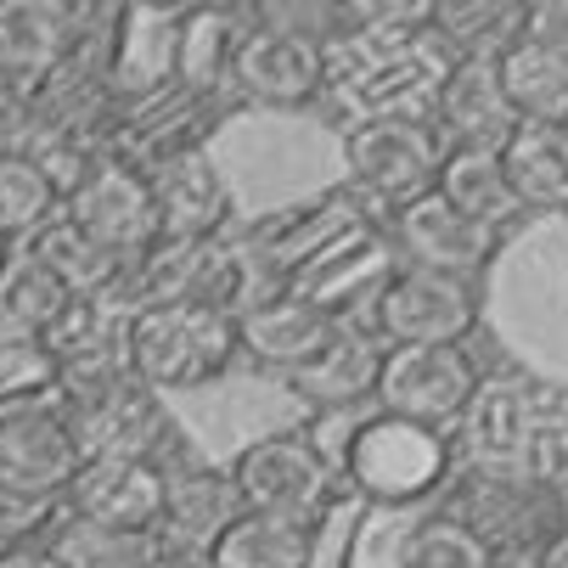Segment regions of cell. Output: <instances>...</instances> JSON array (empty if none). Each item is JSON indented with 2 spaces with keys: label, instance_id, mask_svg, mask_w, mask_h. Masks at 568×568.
Returning <instances> with one entry per match:
<instances>
[{
  "label": "cell",
  "instance_id": "1",
  "mask_svg": "<svg viewBox=\"0 0 568 568\" xmlns=\"http://www.w3.org/2000/svg\"><path fill=\"white\" fill-rule=\"evenodd\" d=\"M462 462L524 467L568 490V394L529 372H490L450 434Z\"/></svg>",
  "mask_w": 568,
  "mask_h": 568
},
{
  "label": "cell",
  "instance_id": "2",
  "mask_svg": "<svg viewBox=\"0 0 568 568\" xmlns=\"http://www.w3.org/2000/svg\"><path fill=\"white\" fill-rule=\"evenodd\" d=\"M57 405H62L68 434L79 445V462H146L164 473L192 462L181 423L170 417V399L152 394L135 372L62 383Z\"/></svg>",
  "mask_w": 568,
  "mask_h": 568
},
{
  "label": "cell",
  "instance_id": "3",
  "mask_svg": "<svg viewBox=\"0 0 568 568\" xmlns=\"http://www.w3.org/2000/svg\"><path fill=\"white\" fill-rule=\"evenodd\" d=\"M450 513L496 568H535L540 551L568 529V490L524 473V467H478L456 462L450 473Z\"/></svg>",
  "mask_w": 568,
  "mask_h": 568
},
{
  "label": "cell",
  "instance_id": "4",
  "mask_svg": "<svg viewBox=\"0 0 568 568\" xmlns=\"http://www.w3.org/2000/svg\"><path fill=\"white\" fill-rule=\"evenodd\" d=\"M242 361L236 315L214 304H141L130 315V372L152 394H197Z\"/></svg>",
  "mask_w": 568,
  "mask_h": 568
},
{
  "label": "cell",
  "instance_id": "5",
  "mask_svg": "<svg viewBox=\"0 0 568 568\" xmlns=\"http://www.w3.org/2000/svg\"><path fill=\"white\" fill-rule=\"evenodd\" d=\"M450 473H456L450 434L399 423L383 412L355 423V434L344 439V478L372 507H417L434 490H445Z\"/></svg>",
  "mask_w": 568,
  "mask_h": 568
},
{
  "label": "cell",
  "instance_id": "6",
  "mask_svg": "<svg viewBox=\"0 0 568 568\" xmlns=\"http://www.w3.org/2000/svg\"><path fill=\"white\" fill-rule=\"evenodd\" d=\"M445 164V135L423 113H372L355 130H344V175L349 197H366L383 209V220L405 203L434 192Z\"/></svg>",
  "mask_w": 568,
  "mask_h": 568
},
{
  "label": "cell",
  "instance_id": "7",
  "mask_svg": "<svg viewBox=\"0 0 568 568\" xmlns=\"http://www.w3.org/2000/svg\"><path fill=\"white\" fill-rule=\"evenodd\" d=\"M478 383L484 377H478V361L467 344H388L372 405L383 417L417 423L434 434H456Z\"/></svg>",
  "mask_w": 568,
  "mask_h": 568
},
{
  "label": "cell",
  "instance_id": "8",
  "mask_svg": "<svg viewBox=\"0 0 568 568\" xmlns=\"http://www.w3.org/2000/svg\"><path fill=\"white\" fill-rule=\"evenodd\" d=\"M231 484L242 496V513L271 518H327L333 507V462L304 434H260L231 456Z\"/></svg>",
  "mask_w": 568,
  "mask_h": 568
},
{
  "label": "cell",
  "instance_id": "9",
  "mask_svg": "<svg viewBox=\"0 0 568 568\" xmlns=\"http://www.w3.org/2000/svg\"><path fill=\"white\" fill-rule=\"evenodd\" d=\"M225 79L236 85L242 102L293 113V108H310L327 91L333 62H327V45H315V40H304V34L271 23V18H254L248 29H236Z\"/></svg>",
  "mask_w": 568,
  "mask_h": 568
},
{
  "label": "cell",
  "instance_id": "10",
  "mask_svg": "<svg viewBox=\"0 0 568 568\" xmlns=\"http://www.w3.org/2000/svg\"><path fill=\"white\" fill-rule=\"evenodd\" d=\"M478 327V287L417 265H394L372 293V333L383 344H467Z\"/></svg>",
  "mask_w": 568,
  "mask_h": 568
},
{
  "label": "cell",
  "instance_id": "11",
  "mask_svg": "<svg viewBox=\"0 0 568 568\" xmlns=\"http://www.w3.org/2000/svg\"><path fill=\"white\" fill-rule=\"evenodd\" d=\"M242 518V496L225 467L192 456L164 473V507H158L152 540L164 562H209V551L225 540V529Z\"/></svg>",
  "mask_w": 568,
  "mask_h": 568
},
{
  "label": "cell",
  "instance_id": "12",
  "mask_svg": "<svg viewBox=\"0 0 568 568\" xmlns=\"http://www.w3.org/2000/svg\"><path fill=\"white\" fill-rule=\"evenodd\" d=\"M349 327V315L327 310L321 298H310L304 287H276L260 293L248 310H236V349L265 372H304L321 349Z\"/></svg>",
  "mask_w": 568,
  "mask_h": 568
},
{
  "label": "cell",
  "instance_id": "13",
  "mask_svg": "<svg viewBox=\"0 0 568 568\" xmlns=\"http://www.w3.org/2000/svg\"><path fill=\"white\" fill-rule=\"evenodd\" d=\"M383 225H388V242L405 254V265L450 276V282H467V287H478V276H490V265L501 254V236L473 225L467 214H456L439 192L394 209Z\"/></svg>",
  "mask_w": 568,
  "mask_h": 568
},
{
  "label": "cell",
  "instance_id": "14",
  "mask_svg": "<svg viewBox=\"0 0 568 568\" xmlns=\"http://www.w3.org/2000/svg\"><path fill=\"white\" fill-rule=\"evenodd\" d=\"M62 220L79 225L91 242H102L119 260H141L158 242L152 181L135 164H119V158H102V164L62 197Z\"/></svg>",
  "mask_w": 568,
  "mask_h": 568
},
{
  "label": "cell",
  "instance_id": "15",
  "mask_svg": "<svg viewBox=\"0 0 568 568\" xmlns=\"http://www.w3.org/2000/svg\"><path fill=\"white\" fill-rule=\"evenodd\" d=\"M152 181V203H158V242H225L231 220H236V197L231 181L220 175V164L203 152H181L164 164L141 170Z\"/></svg>",
  "mask_w": 568,
  "mask_h": 568
},
{
  "label": "cell",
  "instance_id": "16",
  "mask_svg": "<svg viewBox=\"0 0 568 568\" xmlns=\"http://www.w3.org/2000/svg\"><path fill=\"white\" fill-rule=\"evenodd\" d=\"M102 12L97 7H62V0H0V73L40 91L79 51V40L97 29Z\"/></svg>",
  "mask_w": 568,
  "mask_h": 568
},
{
  "label": "cell",
  "instance_id": "17",
  "mask_svg": "<svg viewBox=\"0 0 568 568\" xmlns=\"http://www.w3.org/2000/svg\"><path fill=\"white\" fill-rule=\"evenodd\" d=\"M73 473H79V445L68 434V417L57 399L0 412V484L62 507Z\"/></svg>",
  "mask_w": 568,
  "mask_h": 568
},
{
  "label": "cell",
  "instance_id": "18",
  "mask_svg": "<svg viewBox=\"0 0 568 568\" xmlns=\"http://www.w3.org/2000/svg\"><path fill=\"white\" fill-rule=\"evenodd\" d=\"M158 507H164V467L146 462H79L62 496L68 524L119 529V535H152Z\"/></svg>",
  "mask_w": 568,
  "mask_h": 568
},
{
  "label": "cell",
  "instance_id": "19",
  "mask_svg": "<svg viewBox=\"0 0 568 568\" xmlns=\"http://www.w3.org/2000/svg\"><path fill=\"white\" fill-rule=\"evenodd\" d=\"M130 315L135 310L124 298H68L40 333L45 355L57 361V388L79 377L130 372Z\"/></svg>",
  "mask_w": 568,
  "mask_h": 568
},
{
  "label": "cell",
  "instance_id": "20",
  "mask_svg": "<svg viewBox=\"0 0 568 568\" xmlns=\"http://www.w3.org/2000/svg\"><path fill=\"white\" fill-rule=\"evenodd\" d=\"M423 119L445 135V146H501L518 124L496 62H450Z\"/></svg>",
  "mask_w": 568,
  "mask_h": 568
},
{
  "label": "cell",
  "instance_id": "21",
  "mask_svg": "<svg viewBox=\"0 0 568 568\" xmlns=\"http://www.w3.org/2000/svg\"><path fill=\"white\" fill-rule=\"evenodd\" d=\"M383 338L366 333V327H344L327 349H321L304 372L287 377V388L315 405V412H349V405H366L377 394V372H383Z\"/></svg>",
  "mask_w": 568,
  "mask_h": 568
},
{
  "label": "cell",
  "instance_id": "22",
  "mask_svg": "<svg viewBox=\"0 0 568 568\" xmlns=\"http://www.w3.org/2000/svg\"><path fill=\"white\" fill-rule=\"evenodd\" d=\"M23 254H29L40 271H51V282H57L68 298H124V293H130V265H135V260L108 254L102 242H91L85 231L68 225V220H57V225H45L40 236H29ZM124 304H130V298H124Z\"/></svg>",
  "mask_w": 568,
  "mask_h": 568
},
{
  "label": "cell",
  "instance_id": "23",
  "mask_svg": "<svg viewBox=\"0 0 568 568\" xmlns=\"http://www.w3.org/2000/svg\"><path fill=\"white\" fill-rule=\"evenodd\" d=\"M524 214H568V124H513L496 146Z\"/></svg>",
  "mask_w": 568,
  "mask_h": 568
},
{
  "label": "cell",
  "instance_id": "24",
  "mask_svg": "<svg viewBox=\"0 0 568 568\" xmlns=\"http://www.w3.org/2000/svg\"><path fill=\"white\" fill-rule=\"evenodd\" d=\"M434 192H439L456 214H467L473 225L496 231V236H507V231L524 220V209H518V197H513V186H507V170H501V152H496V146H445V164H439Z\"/></svg>",
  "mask_w": 568,
  "mask_h": 568
},
{
  "label": "cell",
  "instance_id": "25",
  "mask_svg": "<svg viewBox=\"0 0 568 568\" xmlns=\"http://www.w3.org/2000/svg\"><path fill=\"white\" fill-rule=\"evenodd\" d=\"M321 518H271L242 513L225 540L209 551V568H315L321 551Z\"/></svg>",
  "mask_w": 568,
  "mask_h": 568
},
{
  "label": "cell",
  "instance_id": "26",
  "mask_svg": "<svg viewBox=\"0 0 568 568\" xmlns=\"http://www.w3.org/2000/svg\"><path fill=\"white\" fill-rule=\"evenodd\" d=\"M518 0H445L428 7V34L450 51V62H496L518 40Z\"/></svg>",
  "mask_w": 568,
  "mask_h": 568
},
{
  "label": "cell",
  "instance_id": "27",
  "mask_svg": "<svg viewBox=\"0 0 568 568\" xmlns=\"http://www.w3.org/2000/svg\"><path fill=\"white\" fill-rule=\"evenodd\" d=\"M496 73L524 124H568V51H540L513 40L496 57Z\"/></svg>",
  "mask_w": 568,
  "mask_h": 568
},
{
  "label": "cell",
  "instance_id": "28",
  "mask_svg": "<svg viewBox=\"0 0 568 568\" xmlns=\"http://www.w3.org/2000/svg\"><path fill=\"white\" fill-rule=\"evenodd\" d=\"M62 220V192L57 181L34 164L23 146H0V236L23 248L29 236Z\"/></svg>",
  "mask_w": 568,
  "mask_h": 568
},
{
  "label": "cell",
  "instance_id": "29",
  "mask_svg": "<svg viewBox=\"0 0 568 568\" xmlns=\"http://www.w3.org/2000/svg\"><path fill=\"white\" fill-rule=\"evenodd\" d=\"M62 304L68 293L51 282V271H40L23 248H12L7 271H0V338H40Z\"/></svg>",
  "mask_w": 568,
  "mask_h": 568
},
{
  "label": "cell",
  "instance_id": "30",
  "mask_svg": "<svg viewBox=\"0 0 568 568\" xmlns=\"http://www.w3.org/2000/svg\"><path fill=\"white\" fill-rule=\"evenodd\" d=\"M51 551L68 568H158L164 551H158L152 535H119V529H91V524H57Z\"/></svg>",
  "mask_w": 568,
  "mask_h": 568
},
{
  "label": "cell",
  "instance_id": "31",
  "mask_svg": "<svg viewBox=\"0 0 568 568\" xmlns=\"http://www.w3.org/2000/svg\"><path fill=\"white\" fill-rule=\"evenodd\" d=\"M57 399V361L40 338H0V412Z\"/></svg>",
  "mask_w": 568,
  "mask_h": 568
},
{
  "label": "cell",
  "instance_id": "32",
  "mask_svg": "<svg viewBox=\"0 0 568 568\" xmlns=\"http://www.w3.org/2000/svg\"><path fill=\"white\" fill-rule=\"evenodd\" d=\"M399 568H496V557L484 551L456 518H428L399 551Z\"/></svg>",
  "mask_w": 568,
  "mask_h": 568
},
{
  "label": "cell",
  "instance_id": "33",
  "mask_svg": "<svg viewBox=\"0 0 568 568\" xmlns=\"http://www.w3.org/2000/svg\"><path fill=\"white\" fill-rule=\"evenodd\" d=\"M57 524H62L57 501H40V496H23L12 484H0V557L23 551V546H51Z\"/></svg>",
  "mask_w": 568,
  "mask_h": 568
},
{
  "label": "cell",
  "instance_id": "34",
  "mask_svg": "<svg viewBox=\"0 0 568 568\" xmlns=\"http://www.w3.org/2000/svg\"><path fill=\"white\" fill-rule=\"evenodd\" d=\"M518 40L540 45V51H568V0H529Z\"/></svg>",
  "mask_w": 568,
  "mask_h": 568
},
{
  "label": "cell",
  "instance_id": "35",
  "mask_svg": "<svg viewBox=\"0 0 568 568\" xmlns=\"http://www.w3.org/2000/svg\"><path fill=\"white\" fill-rule=\"evenodd\" d=\"M0 568H68L51 546H23V551H7L0 557Z\"/></svg>",
  "mask_w": 568,
  "mask_h": 568
},
{
  "label": "cell",
  "instance_id": "36",
  "mask_svg": "<svg viewBox=\"0 0 568 568\" xmlns=\"http://www.w3.org/2000/svg\"><path fill=\"white\" fill-rule=\"evenodd\" d=\"M535 568H568V529H562V535L540 551V562H535Z\"/></svg>",
  "mask_w": 568,
  "mask_h": 568
},
{
  "label": "cell",
  "instance_id": "37",
  "mask_svg": "<svg viewBox=\"0 0 568 568\" xmlns=\"http://www.w3.org/2000/svg\"><path fill=\"white\" fill-rule=\"evenodd\" d=\"M7 260H12V242H7V236H0V271H7Z\"/></svg>",
  "mask_w": 568,
  "mask_h": 568
},
{
  "label": "cell",
  "instance_id": "38",
  "mask_svg": "<svg viewBox=\"0 0 568 568\" xmlns=\"http://www.w3.org/2000/svg\"><path fill=\"white\" fill-rule=\"evenodd\" d=\"M158 568H209V562H158Z\"/></svg>",
  "mask_w": 568,
  "mask_h": 568
}]
</instances>
